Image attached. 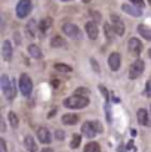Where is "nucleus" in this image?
Segmentation results:
<instances>
[{
  "mask_svg": "<svg viewBox=\"0 0 151 152\" xmlns=\"http://www.w3.org/2000/svg\"><path fill=\"white\" fill-rule=\"evenodd\" d=\"M33 9V3L31 0H19V3L16 4V15L18 18H25Z\"/></svg>",
  "mask_w": 151,
  "mask_h": 152,
  "instance_id": "obj_3",
  "label": "nucleus"
},
{
  "mask_svg": "<svg viewBox=\"0 0 151 152\" xmlns=\"http://www.w3.org/2000/svg\"><path fill=\"white\" fill-rule=\"evenodd\" d=\"M37 30V24H36V21L34 19H31L28 24H27V31H28V36L30 37H36V31Z\"/></svg>",
  "mask_w": 151,
  "mask_h": 152,
  "instance_id": "obj_20",
  "label": "nucleus"
},
{
  "mask_svg": "<svg viewBox=\"0 0 151 152\" xmlns=\"http://www.w3.org/2000/svg\"><path fill=\"white\" fill-rule=\"evenodd\" d=\"M86 33H88L89 39L95 40V39L98 37V28H96V25H95L94 22H88V24H86Z\"/></svg>",
  "mask_w": 151,
  "mask_h": 152,
  "instance_id": "obj_15",
  "label": "nucleus"
},
{
  "mask_svg": "<svg viewBox=\"0 0 151 152\" xmlns=\"http://www.w3.org/2000/svg\"><path fill=\"white\" fill-rule=\"evenodd\" d=\"M3 93H4L6 99H9V101H12V99L16 96V86H15V81H13V80L9 81V86L6 87V90H4Z\"/></svg>",
  "mask_w": 151,
  "mask_h": 152,
  "instance_id": "obj_12",
  "label": "nucleus"
},
{
  "mask_svg": "<svg viewBox=\"0 0 151 152\" xmlns=\"http://www.w3.org/2000/svg\"><path fill=\"white\" fill-rule=\"evenodd\" d=\"M76 93H77V95H80V96H82V95H88V89H83V87H79V89L76 90Z\"/></svg>",
  "mask_w": 151,
  "mask_h": 152,
  "instance_id": "obj_30",
  "label": "nucleus"
},
{
  "mask_svg": "<svg viewBox=\"0 0 151 152\" xmlns=\"http://www.w3.org/2000/svg\"><path fill=\"white\" fill-rule=\"evenodd\" d=\"M42 152H53L50 148H45V149H42Z\"/></svg>",
  "mask_w": 151,
  "mask_h": 152,
  "instance_id": "obj_38",
  "label": "nucleus"
},
{
  "mask_svg": "<svg viewBox=\"0 0 151 152\" xmlns=\"http://www.w3.org/2000/svg\"><path fill=\"white\" fill-rule=\"evenodd\" d=\"M99 89H101V92H102V95H104V98L108 99V92H107V89H105L104 86H99Z\"/></svg>",
  "mask_w": 151,
  "mask_h": 152,
  "instance_id": "obj_35",
  "label": "nucleus"
},
{
  "mask_svg": "<svg viewBox=\"0 0 151 152\" xmlns=\"http://www.w3.org/2000/svg\"><path fill=\"white\" fill-rule=\"evenodd\" d=\"M0 81H1V90L4 92V90H6V87L9 86V81H10V80L7 78V75H6V74H3V75H1V78H0Z\"/></svg>",
  "mask_w": 151,
  "mask_h": 152,
  "instance_id": "obj_28",
  "label": "nucleus"
},
{
  "mask_svg": "<svg viewBox=\"0 0 151 152\" xmlns=\"http://www.w3.org/2000/svg\"><path fill=\"white\" fill-rule=\"evenodd\" d=\"M122 9L126 12V13H129V15H132V16H141V13H142V10H141V7H138V6H130V4H123L122 6Z\"/></svg>",
  "mask_w": 151,
  "mask_h": 152,
  "instance_id": "obj_13",
  "label": "nucleus"
},
{
  "mask_svg": "<svg viewBox=\"0 0 151 152\" xmlns=\"http://www.w3.org/2000/svg\"><path fill=\"white\" fill-rule=\"evenodd\" d=\"M19 90L24 96H30L31 90H33V81L27 74H22L19 77Z\"/></svg>",
  "mask_w": 151,
  "mask_h": 152,
  "instance_id": "obj_2",
  "label": "nucleus"
},
{
  "mask_svg": "<svg viewBox=\"0 0 151 152\" xmlns=\"http://www.w3.org/2000/svg\"><path fill=\"white\" fill-rule=\"evenodd\" d=\"M6 142L3 140V139H0V152H6Z\"/></svg>",
  "mask_w": 151,
  "mask_h": 152,
  "instance_id": "obj_32",
  "label": "nucleus"
},
{
  "mask_svg": "<svg viewBox=\"0 0 151 152\" xmlns=\"http://www.w3.org/2000/svg\"><path fill=\"white\" fill-rule=\"evenodd\" d=\"M129 45H127V48H129V52L133 55V56H138L141 50H142V43H141V40L139 39H136V37H132L129 42H127Z\"/></svg>",
  "mask_w": 151,
  "mask_h": 152,
  "instance_id": "obj_6",
  "label": "nucleus"
},
{
  "mask_svg": "<svg viewBox=\"0 0 151 152\" xmlns=\"http://www.w3.org/2000/svg\"><path fill=\"white\" fill-rule=\"evenodd\" d=\"M82 1H85V3H89V1H91V0H82Z\"/></svg>",
  "mask_w": 151,
  "mask_h": 152,
  "instance_id": "obj_39",
  "label": "nucleus"
},
{
  "mask_svg": "<svg viewBox=\"0 0 151 152\" xmlns=\"http://www.w3.org/2000/svg\"><path fill=\"white\" fill-rule=\"evenodd\" d=\"M85 152H101V146L99 143L96 142H91L85 146Z\"/></svg>",
  "mask_w": 151,
  "mask_h": 152,
  "instance_id": "obj_21",
  "label": "nucleus"
},
{
  "mask_svg": "<svg viewBox=\"0 0 151 152\" xmlns=\"http://www.w3.org/2000/svg\"><path fill=\"white\" fill-rule=\"evenodd\" d=\"M91 15H92V16H95V18H96V21H99V19H101V15L98 13V12H94V10H91Z\"/></svg>",
  "mask_w": 151,
  "mask_h": 152,
  "instance_id": "obj_36",
  "label": "nucleus"
},
{
  "mask_svg": "<svg viewBox=\"0 0 151 152\" xmlns=\"http://www.w3.org/2000/svg\"><path fill=\"white\" fill-rule=\"evenodd\" d=\"M50 25H52V19H50V18H45V19H42V22L39 24V30H40L42 33H45Z\"/></svg>",
  "mask_w": 151,
  "mask_h": 152,
  "instance_id": "obj_23",
  "label": "nucleus"
},
{
  "mask_svg": "<svg viewBox=\"0 0 151 152\" xmlns=\"http://www.w3.org/2000/svg\"><path fill=\"white\" fill-rule=\"evenodd\" d=\"M64 136H65V133H64L62 130H56V132H55V137H56V140H64Z\"/></svg>",
  "mask_w": 151,
  "mask_h": 152,
  "instance_id": "obj_29",
  "label": "nucleus"
},
{
  "mask_svg": "<svg viewBox=\"0 0 151 152\" xmlns=\"http://www.w3.org/2000/svg\"><path fill=\"white\" fill-rule=\"evenodd\" d=\"M82 133H83V136H86V137H95L96 130H95V127H94V123H92V121L83 123V126H82Z\"/></svg>",
  "mask_w": 151,
  "mask_h": 152,
  "instance_id": "obj_8",
  "label": "nucleus"
},
{
  "mask_svg": "<svg viewBox=\"0 0 151 152\" xmlns=\"http://www.w3.org/2000/svg\"><path fill=\"white\" fill-rule=\"evenodd\" d=\"M120 62H122V59H120V55H119L117 52H113V53L110 55V58H108L110 68H111L113 71H117V69L120 68Z\"/></svg>",
  "mask_w": 151,
  "mask_h": 152,
  "instance_id": "obj_9",
  "label": "nucleus"
},
{
  "mask_svg": "<svg viewBox=\"0 0 151 152\" xmlns=\"http://www.w3.org/2000/svg\"><path fill=\"white\" fill-rule=\"evenodd\" d=\"M28 53H30V56L34 58V59H42V56H43V53H42V50H40V48L36 46V45L28 46Z\"/></svg>",
  "mask_w": 151,
  "mask_h": 152,
  "instance_id": "obj_17",
  "label": "nucleus"
},
{
  "mask_svg": "<svg viewBox=\"0 0 151 152\" xmlns=\"http://www.w3.org/2000/svg\"><path fill=\"white\" fill-rule=\"evenodd\" d=\"M94 127H95V130H96L98 133H101V132H102V127H101L99 121H94Z\"/></svg>",
  "mask_w": 151,
  "mask_h": 152,
  "instance_id": "obj_31",
  "label": "nucleus"
},
{
  "mask_svg": "<svg viewBox=\"0 0 151 152\" xmlns=\"http://www.w3.org/2000/svg\"><path fill=\"white\" fill-rule=\"evenodd\" d=\"M144 68H145V65H144V62L142 61H135L132 65H130V69H129V78L130 80H135V78H138L142 72H144Z\"/></svg>",
  "mask_w": 151,
  "mask_h": 152,
  "instance_id": "obj_4",
  "label": "nucleus"
},
{
  "mask_svg": "<svg viewBox=\"0 0 151 152\" xmlns=\"http://www.w3.org/2000/svg\"><path fill=\"white\" fill-rule=\"evenodd\" d=\"M138 121H139V124H142V126H150L148 114H147L145 109H139V111H138Z\"/></svg>",
  "mask_w": 151,
  "mask_h": 152,
  "instance_id": "obj_18",
  "label": "nucleus"
},
{
  "mask_svg": "<svg viewBox=\"0 0 151 152\" xmlns=\"http://www.w3.org/2000/svg\"><path fill=\"white\" fill-rule=\"evenodd\" d=\"M62 1H70V0H62Z\"/></svg>",
  "mask_w": 151,
  "mask_h": 152,
  "instance_id": "obj_41",
  "label": "nucleus"
},
{
  "mask_svg": "<svg viewBox=\"0 0 151 152\" xmlns=\"http://www.w3.org/2000/svg\"><path fill=\"white\" fill-rule=\"evenodd\" d=\"M135 6H138V7H142L144 6V0H130Z\"/></svg>",
  "mask_w": 151,
  "mask_h": 152,
  "instance_id": "obj_33",
  "label": "nucleus"
},
{
  "mask_svg": "<svg viewBox=\"0 0 151 152\" xmlns=\"http://www.w3.org/2000/svg\"><path fill=\"white\" fill-rule=\"evenodd\" d=\"M37 137L42 143H50V140H52L49 130L46 127H39L37 129Z\"/></svg>",
  "mask_w": 151,
  "mask_h": 152,
  "instance_id": "obj_10",
  "label": "nucleus"
},
{
  "mask_svg": "<svg viewBox=\"0 0 151 152\" xmlns=\"http://www.w3.org/2000/svg\"><path fill=\"white\" fill-rule=\"evenodd\" d=\"M1 55H3V59L4 61H10L12 59V45L9 40L3 42V46H1Z\"/></svg>",
  "mask_w": 151,
  "mask_h": 152,
  "instance_id": "obj_11",
  "label": "nucleus"
},
{
  "mask_svg": "<svg viewBox=\"0 0 151 152\" xmlns=\"http://www.w3.org/2000/svg\"><path fill=\"white\" fill-rule=\"evenodd\" d=\"M91 64L94 65V69H95V71L98 72V71H99V66H98V62H96L95 59H91Z\"/></svg>",
  "mask_w": 151,
  "mask_h": 152,
  "instance_id": "obj_34",
  "label": "nucleus"
},
{
  "mask_svg": "<svg viewBox=\"0 0 151 152\" xmlns=\"http://www.w3.org/2000/svg\"><path fill=\"white\" fill-rule=\"evenodd\" d=\"M7 120H9V123H10L12 127H18V123H19V121H18V117H16L15 112L10 111V112L7 114Z\"/></svg>",
  "mask_w": 151,
  "mask_h": 152,
  "instance_id": "obj_24",
  "label": "nucleus"
},
{
  "mask_svg": "<svg viewBox=\"0 0 151 152\" xmlns=\"http://www.w3.org/2000/svg\"><path fill=\"white\" fill-rule=\"evenodd\" d=\"M148 3H150V4H151V0H148Z\"/></svg>",
  "mask_w": 151,
  "mask_h": 152,
  "instance_id": "obj_42",
  "label": "nucleus"
},
{
  "mask_svg": "<svg viewBox=\"0 0 151 152\" xmlns=\"http://www.w3.org/2000/svg\"><path fill=\"white\" fill-rule=\"evenodd\" d=\"M77 121H79V117L76 114H65V115H62V123L65 126H73Z\"/></svg>",
  "mask_w": 151,
  "mask_h": 152,
  "instance_id": "obj_16",
  "label": "nucleus"
},
{
  "mask_svg": "<svg viewBox=\"0 0 151 152\" xmlns=\"http://www.w3.org/2000/svg\"><path fill=\"white\" fill-rule=\"evenodd\" d=\"M148 53H150V55H148V56H150V58H151V49H150V52H148Z\"/></svg>",
  "mask_w": 151,
  "mask_h": 152,
  "instance_id": "obj_40",
  "label": "nucleus"
},
{
  "mask_svg": "<svg viewBox=\"0 0 151 152\" xmlns=\"http://www.w3.org/2000/svg\"><path fill=\"white\" fill-rule=\"evenodd\" d=\"M80 140H82V137H80L79 134H73V139H71V143H70L71 149H76V148H79V145H80Z\"/></svg>",
  "mask_w": 151,
  "mask_h": 152,
  "instance_id": "obj_27",
  "label": "nucleus"
},
{
  "mask_svg": "<svg viewBox=\"0 0 151 152\" xmlns=\"http://www.w3.org/2000/svg\"><path fill=\"white\" fill-rule=\"evenodd\" d=\"M104 31H105L107 39H108V40H113V36L116 34V33H114V28H111L108 24H105V25H104Z\"/></svg>",
  "mask_w": 151,
  "mask_h": 152,
  "instance_id": "obj_26",
  "label": "nucleus"
},
{
  "mask_svg": "<svg viewBox=\"0 0 151 152\" xmlns=\"http://www.w3.org/2000/svg\"><path fill=\"white\" fill-rule=\"evenodd\" d=\"M88 105H89V99L86 96H80V95H74L64 101V106L70 108V109H82Z\"/></svg>",
  "mask_w": 151,
  "mask_h": 152,
  "instance_id": "obj_1",
  "label": "nucleus"
},
{
  "mask_svg": "<svg viewBox=\"0 0 151 152\" xmlns=\"http://www.w3.org/2000/svg\"><path fill=\"white\" fill-rule=\"evenodd\" d=\"M138 31H139V34L145 39V40H151V28L150 27H147V25H138Z\"/></svg>",
  "mask_w": 151,
  "mask_h": 152,
  "instance_id": "obj_19",
  "label": "nucleus"
},
{
  "mask_svg": "<svg viewBox=\"0 0 151 152\" xmlns=\"http://www.w3.org/2000/svg\"><path fill=\"white\" fill-rule=\"evenodd\" d=\"M62 31H64L68 37H71V39L80 37V30H79V27L74 25V24H70V22L64 24V25H62Z\"/></svg>",
  "mask_w": 151,
  "mask_h": 152,
  "instance_id": "obj_5",
  "label": "nucleus"
},
{
  "mask_svg": "<svg viewBox=\"0 0 151 152\" xmlns=\"http://www.w3.org/2000/svg\"><path fill=\"white\" fill-rule=\"evenodd\" d=\"M24 145H25V148L28 149L30 152H36L37 151V145H36V140H34V137L33 136H25V139H24Z\"/></svg>",
  "mask_w": 151,
  "mask_h": 152,
  "instance_id": "obj_14",
  "label": "nucleus"
},
{
  "mask_svg": "<svg viewBox=\"0 0 151 152\" xmlns=\"http://www.w3.org/2000/svg\"><path fill=\"white\" fill-rule=\"evenodd\" d=\"M151 95V83L147 84V96H150Z\"/></svg>",
  "mask_w": 151,
  "mask_h": 152,
  "instance_id": "obj_37",
  "label": "nucleus"
},
{
  "mask_svg": "<svg viewBox=\"0 0 151 152\" xmlns=\"http://www.w3.org/2000/svg\"><path fill=\"white\" fill-rule=\"evenodd\" d=\"M64 43H65L64 39L59 37V36H55V37H52V40H50V46H52V48H62Z\"/></svg>",
  "mask_w": 151,
  "mask_h": 152,
  "instance_id": "obj_22",
  "label": "nucleus"
},
{
  "mask_svg": "<svg viewBox=\"0 0 151 152\" xmlns=\"http://www.w3.org/2000/svg\"><path fill=\"white\" fill-rule=\"evenodd\" d=\"M111 19H113V28H114V33L117 36H123L124 34V24L120 21V18L117 15H111Z\"/></svg>",
  "mask_w": 151,
  "mask_h": 152,
  "instance_id": "obj_7",
  "label": "nucleus"
},
{
  "mask_svg": "<svg viewBox=\"0 0 151 152\" xmlns=\"http://www.w3.org/2000/svg\"><path fill=\"white\" fill-rule=\"evenodd\" d=\"M55 69L56 71H61V72H70L73 68L67 64H55Z\"/></svg>",
  "mask_w": 151,
  "mask_h": 152,
  "instance_id": "obj_25",
  "label": "nucleus"
}]
</instances>
